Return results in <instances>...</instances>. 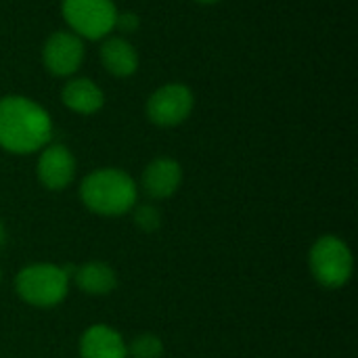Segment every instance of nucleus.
Here are the masks:
<instances>
[{
  "label": "nucleus",
  "mask_w": 358,
  "mask_h": 358,
  "mask_svg": "<svg viewBox=\"0 0 358 358\" xmlns=\"http://www.w3.org/2000/svg\"><path fill=\"white\" fill-rule=\"evenodd\" d=\"M78 352L80 358H128V342L117 329L96 323L80 336Z\"/></svg>",
  "instance_id": "10"
},
{
  "label": "nucleus",
  "mask_w": 358,
  "mask_h": 358,
  "mask_svg": "<svg viewBox=\"0 0 358 358\" xmlns=\"http://www.w3.org/2000/svg\"><path fill=\"white\" fill-rule=\"evenodd\" d=\"M36 176L38 182L48 191H63L76 178V157L61 143H48L42 151H38Z\"/></svg>",
  "instance_id": "8"
},
{
  "label": "nucleus",
  "mask_w": 358,
  "mask_h": 358,
  "mask_svg": "<svg viewBox=\"0 0 358 358\" xmlns=\"http://www.w3.org/2000/svg\"><path fill=\"white\" fill-rule=\"evenodd\" d=\"M63 105L80 115H94L105 105V92L90 78H69L61 90Z\"/></svg>",
  "instance_id": "11"
},
{
  "label": "nucleus",
  "mask_w": 358,
  "mask_h": 358,
  "mask_svg": "<svg viewBox=\"0 0 358 358\" xmlns=\"http://www.w3.org/2000/svg\"><path fill=\"white\" fill-rule=\"evenodd\" d=\"M164 342L155 334H141L128 342V358H162Z\"/></svg>",
  "instance_id": "14"
},
{
  "label": "nucleus",
  "mask_w": 358,
  "mask_h": 358,
  "mask_svg": "<svg viewBox=\"0 0 358 358\" xmlns=\"http://www.w3.org/2000/svg\"><path fill=\"white\" fill-rule=\"evenodd\" d=\"M52 141L48 111L21 94L0 96V147L15 155L42 151Z\"/></svg>",
  "instance_id": "1"
},
{
  "label": "nucleus",
  "mask_w": 358,
  "mask_h": 358,
  "mask_svg": "<svg viewBox=\"0 0 358 358\" xmlns=\"http://www.w3.org/2000/svg\"><path fill=\"white\" fill-rule=\"evenodd\" d=\"M195 2H201V4H214V2H220V0H195Z\"/></svg>",
  "instance_id": "18"
},
{
  "label": "nucleus",
  "mask_w": 358,
  "mask_h": 358,
  "mask_svg": "<svg viewBox=\"0 0 358 358\" xmlns=\"http://www.w3.org/2000/svg\"><path fill=\"white\" fill-rule=\"evenodd\" d=\"M71 273L50 262L23 266L15 275V294L34 308H55L69 294Z\"/></svg>",
  "instance_id": "3"
},
{
  "label": "nucleus",
  "mask_w": 358,
  "mask_h": 358,
  "mask_svg": "<svg viewBox=\"0 0 358 358\" xmlns=\"http://www.w3.org/2000/svg\"><path fill=\"white\" fill-rule=\"evenodd\" d=\"M195 107V94L187 84L170 82L153 90L147 99V117L153 126L174 128L180 126Z\"/></svg>",
  "instance_id": "6"
},
{
  "label": "nucleus",
  "mask_w": 358,
  "mask_h": 358,
  "mask_svg": "<svg viewBox=\"0 0 358 358\" xmlns=\"http://www.w3.org/2000/svg\"><path fill=\"white\" fill-rule=\"evenodd\" d=\"M132 216H134V224L145 233H153L162 227V214L155 206H149V203L138 206L136 203L132 210Z\"/></svg>",
  "instance_id": "15"
},
{
  "label": "nucleus",
  "mask_w": 358,
  "mask_h": 358,
  "mask_svg": "<svg viewBox=\"0 0 358 358\" xmlns=\"http://www.w3.org/2000/svg\"><path fill=\"white\" fill-rule=\"evenodd\" d=\"M61 13L69 31L82 40H105L115 29L120 10L113 0H63Z\"/></svg>",
  "instance_id": "5"
},
{
  "label": "nucleus",
  "mask_w": 358,
  "mask_h": 358,
  "mask_svg": "<svg viewBox=\"0 0 358 358\" xmlns=\"http://www.w3.org/2000/svg\"><path fill=\"white\" fill-rule=\"evenodd\" d=\"M308 268L325 289H342L355 273L350 245L338 235H321L308 252Z\"/></svg>",
  "instance_id": "4"
},
{
  "label": "nucleus",
  "mask_w": 358,
  "mask_h": 358,
  "mask_svg": "<svg viewBox=\"0 0 358 358\" xmlns=\"http://www.w3.org/2000/svg\"><path fill=\"white\" fill-rule=\"evenodd\" d=\"M141 185L151 199H170L182 185V168L174 157H155L147 164Z\"/></svg>",
  "instance_id": "9"
},
{
  "label": "nucleus",
  "mask_w": 358,
  "mask_h": 358,
  "mask_svg": "<svg viewBox=\"0 0 358 358\" xmlns=\"http://www.w3.org/2000/svg\"><path fill=\"white\" fill-rule=\"evenodd\" d=\"M0 283H2V271H0Z\"/></svg>",
  "instance_id": "19"
},
{
  "label": "nucleus",
  "mask_w": 358,
  "mask_h": 358,
  "mask_svg": "<svg viewBox=\"0 0 358 358\" xmlns=\"http://www.w3.org/2000/svg\"><path fill=\"white\" fill-rule=\"evenodd\" d=\"M71 279L82 294L94 296V298L109 296L117 287V273L107 262H101V260H90L73 268Z\"/></svg>",
  "instance_id": "13"
},
{
  "label": "nucleus",
  "mask_w": 358,
  "mask_h": 358,
  "mask_svg": "<svg viewBox=\"0 0 358 358\" xmlns=\"http://www.w3.org/2000/svg\"><path fill=\"white\" fill-rule=\"evenodd\" d=\"M84 40L69 29L52 31L42 46V63L55 78H71L84 63Z\"/></svg>",
  "instance_id": "7"
},
{
  "label": "nucleus",
  "mask_w": 358,
  "mask_h": 358,
  "mask_svg": "<svg viewBox=\"0 0 358 358\" xmlns=\"http://www.w3.org/2000/svg\"><path fill=\"white\" fill-rule=\"evenodd\" d=\"M80 199L88 212L117 218L130 214L138 203V185L126 170L99 168L82 178Z\"/></svg>",
  "instance_id": "2"
},
{
  "label": "nucleus",
  "mask_w": 358,
  "mask_h": 358,
  "mask_svg": "<svg viewBox=\"0 0 358 358\" xmlns=\"http://www.w3.org/2000/svg\"><path fill=\"white\" fill-rule=\"evenodd\" d=\"M115 27H120L122 31H134L138 27V17L132 13V10H124V13H117V21H115Z\"/></svg>",
  "instance_id": "16"
},
{
  "label": "nucleus",
  "mask_w": 358,
  "mask_h": 358,
  "mask_svg": "<svg viewBox=\"0 0 358 358\" xmlns=\"http://www.w3.org/2000/svg\"><path fill=\"white\" fill-rule=\"evenodd\" d=\"M6 243V229H4V222L0 220V248Z\"/></svg>",
  "instance_id": "17"
},
{
  "label": "nucleus",
  "mask_w": 358,
  "mask_h": 358,
  "mask_svg": "<svg viewBox=\"0 0 358 358\" xmlns=\"http://www.w3.org/2000/svg\"><path fill=\"white\" fill-rule=\"evenodd\" d=\"M101 63L115 78H130L138 71V50L124 36L105 38L101 44Z\"/></svg>",
  "instance_id": "12"
}]
</instances>
